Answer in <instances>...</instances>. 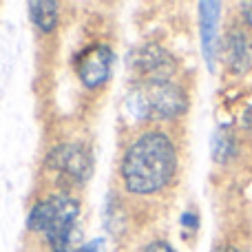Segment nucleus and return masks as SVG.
Segmentation results:
<instances>
[{
  "label": "nucleus",
  "instance_id": "nucleus-1",
  "mask_svg": "<svg viewBox=\"0 0 252 252\" xmlns=\"http://www.w3.org/2000/svg\"><path fill=\"white\" fill-rule=\"evenodd\" d=\"M177 168V153L170 137L159 130L144 133L126 151L122 161V179L128 192L153 195L173 179Z\"/></svg>",
  "mask_w": 252,
  "mask_h": 252
},
{
  "label": "nucleus",
  "instance_id": "nucleus-2",
  "mask_svg": "<svg viewBox=\"0 0 252 252\" xmlns=\"http://www.w3.org/2000/svg\"><path fill=\"white\" fill-rule=\"evenodd\" d=\"M186 109V91L170 80L137 84L126 97V111L135 120H173Z\"/></svg>",
  "mask_w": 252,
  "mask_h": 252
},
{
  "label": "nucleus",
  "instance_id": "nucleus-3",
  "mask_svg": "<svg viewBox=\"0 0 252 252\" xmlns=\"http://www.w3.org/2000/svg\"><path fill=\"white\" fill-rule=\"evenodd\" d=\"M78 201L69 195H53L40 201L29 213V228L35 232H44L53 252H69L71 232L78 219Z\"/></svg>",
  "mask_w": 252,
  "mask_h": 252
},
{
  "label": "nucleus",
  "instance_id": "nucleus-4",
  "mask_svg": "<svg viewBox=\"0 0 252 252\" xmlns=\"http://www.w3.org/2000/svg\"><path fill=\"white\" fill-rule=\"evenodd\" d=\"M177 69L175 58L159 44H144L130 51L128 56V71L137 84L151 82H166Z\"/></svg>",
  "mask_w": 252,
  "mask_h": 252
},
{
  "label": "nucleus",
  "instance_id": "nucleus-5",
  "mask_svg": "<svg viewBox=\"0 0 252 252\" xmlns=\"http://www.w3.org/2000/svg\"><path fill=\"white\" fill-rule=\"evenodd\" d=\"M47 168L56 173L62 182L82 184L91 177L93 159L89 148L82 144H62L49 153Z\"/></svg>",
  "mask_w": 252,
  "mask_h": 252
},
{
  "label": "nucleus",
  "instance_id": "nucleus-6",
  "mask_svg": "<svg viewBox=\"0 0 252 252\" xmlns=\"http://www.w3.org/2000/svg\"><path fill=\"white\" fill-rule=\"evenodd\" d=\"M113 66V51L106 44H93L84 49L75 60V71L87 89H97L109 80Z\"/></svg>",
  "mask_w": 252,
  "mask_h": 252
},
{
  "label": "nucleus",
  "instance_id": "nucleus-7",
  "mask_svg": "<svg viewBox=\"0 0 252 252\" xmlns=\"http://www.w3.org/2000/svg\"><path fill=\"white\" fill-rule=\"evenodd\" d=\"M219 18H221V4L215 0L199 2V35H201V53L210 71H215L219 53Z\"/></svg>",
  "mask_w": 252,
  "mask_h": 252
},
{
  "label": "nucleus",
  "instance_id": "nucleus-8",
  "mask_svg": "<svg viewBox=\"0 0 252 252\" xmlns=\"http://www.w3.org/2000/svg\"><path fill=\"white\" fill-rule=\"evenodd\" d=\"M226 58H228V66L232 73L241 75L250 69L252 64V44L248 40V35L239 29H232L226 38Z\"/></svg>",
  "mask_w": 252,
  "mask_h": 252
},
{
  "label": "nucleus",
  "instance_id": "nucleus-9",
  "mask_svg": "<svg viewBox=\"0 0 252 252\" xmlns=\"http://www.w3.org/2000/svg\"><path fill=\"white\" fill-rule=\"evenodd\" d=\"M210 151H213V159L217 164H228L237 155V139L228 126H219L215 130L213 139H210Z\"/></svg>",
  "mask_w": 252,
  "mask_h": 252
},
{
  "label": "nucleus",
  "instance_id": "nucleus-10",
  "mask_svg": "<svg viewBox=\"0 0 252 252\" xmlns=\"http://www.w3.org/2000/svg\"><path fill=\"white\" fill-rule=\"evenodd\" d=\"M29 16L40 31L51 33L58 25V2L56 0H38V2H31Z\"/></svg>",
  "mask_w": 252,
  "mask_h": 252
},
{
  "label": "nucleus",
  "instance_id": "nucleus-11",
  "mask_svg": "<svg viewBox=\"0 0 252 252\" xmlns=\"http://www.w3.org/2000/svg\"><path fill=\"white\" fill-rule=\"evenodd\" d=\"M120 204H115V197H111L109 206H106V228H109L113 235H118L122 230V208H118Z\"/></svg>",
  "mask_w": 252,
  "mask_h": 252
},
{
  "label": "nucleus",
  "instance_id": "nucleus-12",
  "mask_svg": "<svg viewBox=\"0 0 252 252\" xmlns=\"http://www.w3.org/2000/svg\"><path fill=\"white\" fill-rule=\"evenodd\" d=\"M197 223H199V217H197V213L188 210V213L182 215V226H184V228H190V230H195Z\"/></svg>",
  "mask_w": 252,
  "mask_h": 252
},
{
  "label": "nucleus",
  "instance_id": "nucleus-13",
  "mask_svg": "<svg viewBox=\"0 0 252 252\" xmlns=\"http://www.w3.org/2000/svg\"><path fill=\"white\" fill-rule=\"evenodd\" d=\"M144 252H175L173 246L166 244V241H153V244H148Z\"/></svg>",
  "mask_w": 252,
  "mask_h": 252
},
{
  "label": "nucleus",
  "instance_id": "nucleus-14",
  "mask_svg": "<svg viewBox=\"0 0 252 252\" xmlns=\"http://www.w3.org/2000/svg\"><path fill=\"white\" fill-rule=\"evenodd\" d=\"M75 252H104V241H102V239H93V241H89L87 246L78 248Z\"/></svg>",
  "mask_w": 252,
  "mask_h": 252
},
{
  "label": "nucleus",
  "instance_id": "nucleus-15",
  "mask_svg": "<svg viewBox=\"0 0 252 252\" xmlns=\"http://www.w3.org/2000/svg\"><path fill=\"white\" fill-rule=\"evenodd\" d=\"M241 11H244L246 22L252 27V2H241Z\"/></svg>",
  "mask_w": 252,
  "mask_h": 252
},
{
  "label": "nucleus",
  "instance_id": "nucleus-16",
  "mask_svg": "<svg viewBox=\"0 0 252 252\" xmlns=\"http://www.w3.org/2000/svg\"><path fill=\"white\" fill-rule=\"evenodd\" d=\"M213 252H244L239 248H232V246H221V248H215Z\"/></svg>",
  "mask_w": 252,
  "mask_h": 252
}]
</instances>
